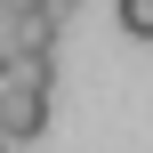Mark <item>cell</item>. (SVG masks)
<instances>
[{"instance_id": "obj_2", "label": "cell", "mask_w": 153, "mask_h": 153, "mask_svg": "<svg viewBox=\"0 0 153 153\" xmlns=\"http://www.w3.org/2000/svg\"><path fill=\"white\" fill-rule=\"evenodd\" d=\"M48 129V97H0V145H24Z\"/></svg>"}, {"instance_id": "obj_4", "label": "cell", "mask_w": 153, "mask_h": 153, "mask_svg": "<svg viewBox=\"0 0 153 153\" xmlns=\"http://www.w3.org/2000/svg\"><path fill=\"white\" fill-rule=\"evenodd\" d=\"M65 8H81V0H48V16H65Z\"/></svg>"}, {"instance_id": "obj_1", "label": "cell", "mask_w": 153, "mask_h": 153, "mask_svg": "<svg viewBox=\"0 0 153 153\" xmlns=\"http://www.w3.org/2000/svg\"><path fill=\"white\" fill-rule=\"evenodd\" d=\"M56 89V40H8L0 48V97H48Z\"/></svg>"}, {"instance_id": "obj_3", "label": "cell", "mask_w": 153, "mask_h": 153, "mask_svg": "<svg viewBox=\"0 0 153 153\" xmlns=\"http://www.w3.org/2000/svg\"><path fill=\"white\" fill-rule=\"evenodd\" d=\"M113 16H121L129 40H153V0H113Z\"/></svg>"}]
</instances>
